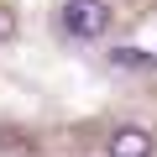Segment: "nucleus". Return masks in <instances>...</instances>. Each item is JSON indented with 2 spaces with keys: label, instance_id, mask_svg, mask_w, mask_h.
Returning a JSON list of instances; mask_svg holds the SVG:
<instances>
[{
  "label": "nucleus",
  "instance_id": "1",
  "mask_svg": "<svg viewBox=\"0 0 157 157\" xmlns=\"http://www.w3.org/2000/svg\"><path fill=\"white\" fill-rule=\"evenodd\" d=\"M63 26L73 37H100L110 26V6H105V0H68V6H63Z\"/></svg>",
  "mask_w": 157,
  "mask_h": 157
},
{
  "label": "nucleus",
  "instance_id": "2",
  "mask_svg": "<svg viewBox=\"0 0 157 157\" xmlns=\"http://www.w3.org/2000/svg\"><path fill=\"white\" fill-rule=\"evenodd\" d=\"M110 157H152V136L141 126H115L110 131Z\"/></svg>",
  "mask_w": 157,
  "mask_h": 157
},
{
  "label": "nucleus",
  "instance_id": "3",
  "mask_svg": "<svg viewBox=\"0 0 157 157\" xmlns=\"http://www.w3.org/2000/svg\"><path fill=\"white\" fill-rule=\"evenodd\" d=\"M110 63H115V68H152V58H147L141 47H115Z\"/></svg>",
  "mask_w": 157,
  "mask_h": 157
}]
</instances>
